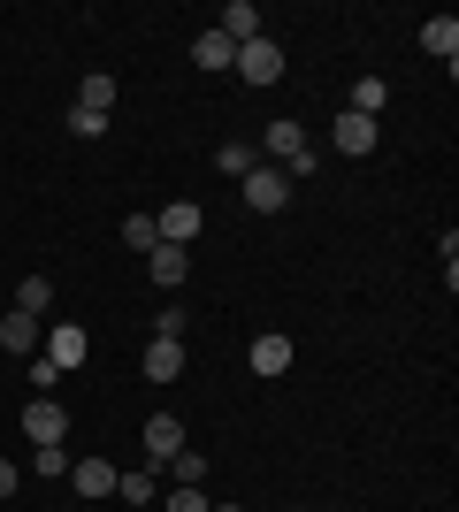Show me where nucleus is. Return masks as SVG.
<instances>
[{
	"label": "nucleus",
	"mask_w": 459,
	"mask_h": 512,
	"mask_svg": "<svg viewBox=\"0 0 459 512\" xmlns=\"http://www.w3.org/2000/svg\"><path fill=\"white\" fill-rule=\"evenodd\" d=\"M77 107H92V115H115V77H100V69H92L85 85H77Z\"/></svg>",
	"instance_id": "obj_19"
},
{
	"label": "nucleus",
	"mask_w": 459,
	"mask_h": 512,
	"mask_svg": "<svg viewBox=\"0 0 459 512\" xmlns=\"http://www.w3.org/2000/svg\"><path fill=\"white\" fill-rule=\"evenodd\" d=\"M31 467H39V474H69V451H62V444H46L39 459H31Z\"/></svg>",
	"instance_id": "obj_27"
},
{
	"label": "nucleus",
	"mask_w": 459,
	"mask_h": 512,
	"mask_svg": "<svg viewBox=\"0 0 459 512\" xmlns=\"http://www.w3.org/2000/svg\"><path fill=\"white\" fill-rule=\"evenodd\" d=\"M245 360H253V375H284V367L299 360V344H291L284 329H261V337H253V352H245Z\"/></svg>",
	"instance_id": "obj_7"
},
{
	"label": "nucleus",
	"mask_w": 459,
	"mask_h": 512,
	"mask_svg": "<svg viewBox=\"0 0 459 512\" xmlns=\"http://www.w3.org/2000/svg\"><path fill=\"white\" fill-rule=\"evenodd\" d=\"M0 497H16V459H0Z\"/></svg>",
	"instance_id": "obj_29"
},
{
	"label": "nucleus",
	"mask_w": 459,
	"mask_h": 512,
	"mask_svg": "<svg viewBox=\"0 0 459 512\" xmlns=\"http://www.w3.org/2000/svg\"><path fill=\"white\" fill-rule=\"evenodd\" d=\"M207 512H245V505H207Z\"/></svg>",
	"instance_id": "obj_30"
},
{
	"label": "nucleus",
	"mask_w": 459,
	"mask_h": 512,
	"mask_svg": "<svg viewBox=\"0 0 459 512\" xmlns=\"http://www.w3.org/2000/svg\"><path fill=\"white\" fill-rule=\"evenodd\" d=\"M39 352H46V360H54V367H62V375H69V367H85L92 337H85V329H77V321H54V329H46V344H39Z\"/></svg>",
	"instance_id": "obj_6"
},
{
	"label": "nucleus",
	"mask_w": 459,
	"mask_h": 512,
	"mask_svg": "<svg viewBox=\"0 0 459 512\" xmlns=\"http://www.w3.org/2000/svg\"><path fill=\"white\" fill-rule=\"evenodd\" d=\"M253 161H261L253 146H215V169H222V176H245Z\"/></svg>",
	"instance_id": "obj_23"
},
{
	"label": "nucleus",
	"mask_w": 459,
	"mask_h": 512,
	"mask_svg": "<svg viewBox=\"0 0 459 512\" xmlns=\"http://www.w3.org/2000/svg\"><path fill=\"white\" fill-rule=\"evenodd\" d=\"M39 344H46V321H31V314H8V321H0V352L39 360Z\"/></svg>",
	"instance_id": "obj_8"
},
{
	"label": "nucleus",
	"mask_w": 459,
	"mask_h": 512,
	"mask_svg": "<svg viewBox=\"0 0 459 512\" xmlns=\"http://www.w3.org/2000/svg\"><path fill=\"white\" fill-rule=\"evenodd\" d=\"M69 130H77V138H108V115H92V107H69Z\"/></svg>",
	"instance_id": "obj_25"
},
{
	"label": "nucleus",
	"mask_w": 459,
	"mask_h": 512,
	"mask_svg": "<svg viewBox=\"0 0 459 512\" xmlns=\"http://www.w3.org/2000/svg\"><path fill=\"white\" fill-rule=\"evenodd\" d=\"M238 184H245V207H253V214H284L291 207V176L276 169V161H253Z\"/></svg>",
	"instance_id": "obj_1"
},
{
	"label": "nucleus",
	"mask_w": 459,
	"mask_h": 512,
	"mask_svg": "<svg viewBox=\"0 0 459 512\" xmlns=\"http://www.w3.org/2000/svg\"><path fill=\"white\" fill-rule=\"evenodd\" d=\"M23 436H31V451L69 444V413H62V398H31V406H23Z\"/></svg>",
	"instance_id": "obj_3"
},
{
	"label": "nucleus",
	"mask_w": 459,
	"mask_h": 512,
	"mask_svg": "<svg viewBox=\"0 0 459 512\" xmlns=\"http://www.w3.org/2000/svg\"><path fill=\"white\" fill-rule=\"evenodd\" d=\"M329 146L345 153V161H368V153L383 146V123H375V115H352V107H345V115L329 123Z\"/></svg>",
	"instance_id": "obj_2"
},
{
	"label": "nucleus",
	"mask_w": 459,
	"mask_h": 512,
	"mask_svg": "<svg viewBox=\"0 0 459 512\" xmlns=\"http://www.w3.org/2000/svg\"><path fill=\"white\" fill-rule=\"evenodd\" d=\"M192 62H199V69H230V62H238V46H230L215 23H207V31L192 39Z\"/></svg>",
	"instance_id": "obj_16"
},
{
	"label": "nucleus",
	"mask_w": 459,
	"mask_h": 512,
	"mask_svg": "<svg viewBox=\"0 0 459 512\" xmlns=\"http://www.w3.org/2000/svg\"><path fill=\"white\" fill-rule=\"evenodd\" d=\"M54 383H62V367H54V360L39 352V360H31V390H54Z\"/></svg>",
	"instance_id": "obj_26"
},
{
	"label": "nucleus",
	"mask_w": 459,
	"mask_h": 512,
	"mask_svg": "<svg viewBox=\"0 0 459 512\" xmlns=\"http://www.w3.org/2000/svg\"><path fill=\"white\" fill-rule=\"evenodd\" d=\"M169 482H176V490H199V482H207V451H176V459H169Z\"/></svg>",
	"instance_id": "obj_20"
},
{
	"label": "nucleus",
	"mask_w": 459,
	"mask_h": 512,
	"mask_svg": "<svg viewBox=\"0 0 459 512\" xmlns=\"http://www.w3.org/2000/svg\"><path fill=\"white\" fill-rule=\"evenodd\" d=\"M245 77V85H284V46L276 39H253V46H238V62H230Z\"/></svg>",
	"instance_id": "obj_4"
},
{
	"label": "nucleus",
	"mask_w": 459,
	"mask_h": 512,
	"mask_svg": "<svg viewBox=\"0 0 459 512\" xmlns=\"http://www.w3.org/2000/svg\"><path fill=\"white\" fill-rule=\"evenodd\" d=\"M176 375H184V344H176V337H153L146 344V383H176Z\"/></svg>",
	"instance_id": "obj_15"
},
{
	"label": "nucleus",
	"mask_w": 459,
	"mask_h": 512,
	"mask_svg": "<svg viewBox=\"0 0 459 512\" xmlns=\"http://www.w3.org/2000/svg\"><path fill=\"white\" fill-rule=\"evenodd\" d=\"M176 451H184V421H176V413H153V421H146V459H153V467H169Z\"/></svg>",
	"instance_id": "obj_9"
},
{
	"label": "nucleus",
	"mask_w": 459,
	"mask_h": 512,
	"mask_svg": "<svg viewBox=\"0 0 459 512\" xmlns=\"http://www.w3.org/2000/svg\"><path fill=\"white\" fill-rule=\"evenodd\" d=\"M169 512H207V497L199 490H169Z\"/></svg>",
	"instance_id": "obj_28"
},
{
	"label": "nucleus",
	"mask_w": 459,
	"mask_h": 512,
	"mask_svg": "<svg viewBox=\"0 0 459 512\" xmlns=\"http://www.w3.org/2000/svg\"><path fill=\"white\" fill-rule=\"evenodd\" d=\"M77 497H92V505H100V497H115V459L85 451V459H77Z\"/></svg>",
	"instance_id": "obj_12"
},
{
	"label": "nucleus",
	"mask_w": 459,
	"mask_h": 512,
	"mask_svg": "<svg viewBox=\"0 0 459 512\" xmlns=\"http://www.w3.org/2000/svg\"><path fill=\"white\" fill-rule=\"evenodd\" d=\"M123 245H131L138 260H146L153 245H161V230H153V214H131V222H123Z\"/></svg>",
	"instance_id": "obj_22"
},
{
	"label": "nucleus",
	"mask_w": 459,
	"mask_h": 512,
	"mask_svg": "<svg viewBox=\"0 0 459 512\" xmlns=\"http://www.w3.org/2000/svg\"><path fill=\"white\" fill-rule=\"evenodd\" d=\"M184 329H192V314H184V306H161V321H153V337H176V344H184Z\"/></svg>",
	"instance_id": "obj_24"
},
{
	"label": "nucleus",
	"mask_w": 459,
	"mask_h": 512,
	"mask_svg": "<svg viewBox=\"0 0 459 512\" xmlns=\"http://www.w3.org/2000/svg\"><path fill=\"white\" fill-rule=\"evenodd\" d=\"M16 314L46 321V314H54V283H46V276H23V283H16Z\"/></svg>",
	"instance_id": "obj_17"
},
{
	"label": "nucleus",
	"mask_w": 459,
	"mask_h": 512,
	"mask_svg": "<svg viewBox=\"0 0 459 512\" xmlns=\"http://www.w3.org/2000/svg\"><path fill=\"white\" fill-rule=\"evenodd\" d=\"M383 100H391V85H383V77H360V85H352V115H375V123H383Z\"/></svg>",
	"instance_id": "obj_18"
},
{
	"label": "nucleus",
	"mask_w": 459,
	"mask_h": 512,
	"mask_svg": "<svg viewBox=\"0 0 459 512\" xmlns=\"http://www.w3.org/2000/svg\"><path fill=\"white\" fill-rule=\"evenodd\" d=\"M299 512H306V505H299Z\"/></svg>",
	"instance_id": "obj_31"
},
{
	"label": "nucleus",
	"mask_w": 459,
	"mask_h": 512,
	"mask_svg": "<svg viewBox=\"0 0 459 512\" xmlns=\"http://www.w3.org/2000/svg\"><path fill=\"white\" fill-rule=\"evenodd\" d=\"M215 31L230 46H253V39H261V8H253V0H230V8L215 16Z\"/></svg>",
	"instance_id": "obj_10"
},
{
	"label": "nucleus",
	"mask_w": 459,
	"mask_h": 512,
	"mask_svg": "<svg viewBox=\"0 0 459 512\" xmlns=\"http://www.w3.org/2000/svg\"><path fill=\"white\" fill-rule=\"evenodd\" d=\"M146 276L161 283V291H176V283L192 276V253H184V245H153V253H146Z\"/></svg>",
	"instance_id": "obj_11"
},
{
	"label": "nucleus",
	"mask_w": 459,
	"mask_h": 512,
	"mask_svg": "<svg viewBox=\"0 0 459 512\" xmlns=\"http://www.w3.org/2000/svg\"><path fill=\"white\" fill-rule=\"evenodd\" d=\"M421 54H437L444 69L459 62V16H429L421 23Z\"/></svg>",
	"instance_id": "obj_13"
},
{
	"label": "nucleus",
	"mask_w": 459,
	"mask_h": 512,
	"mask_svg": "<svg viewBox=\"0 0 459 512\" xmlns=\"http://www.w3.org/2000/svg\"><path fill=\"white\" fill-rule=\"evenodd\" d=\"M153 230H161V245H184V253H192L199 245V199H169V207L153 214Z\"/></svg>",
	"instance_id": "obj_5"
},
{
	"label": "nucleus",
	"mask_w": 459,
	"mask_h": 512,
	"mask_svg": "<svg viewBox=\"0 0 459 512\" xmlns=\"http://www.w3.org/2000/svg\"><path fill=\"white\" fill-rule=\"evenodd\" d=\"M115 497H123V505H153V497H161V482H153L146 467H138V474H115Z\"/></svg>",
	"instance_id": "obj_21"
},
{
	"label": "nucleus",
	"mask_w": 459,
	"mask_h": 512,
	"mask_svg": "<svg viewBox=\"0 0 459 512\" xmlns=\"http://www.w3.org/2000/svg\"><path fill=\"white\" fill-rule=\"evenodd\" d=\"M306 153V130L299 123H268L261 130V161H276V169H284V161H299Z\"/></svg>",
	"instance_id": "obj_14"
}]
</instances>
